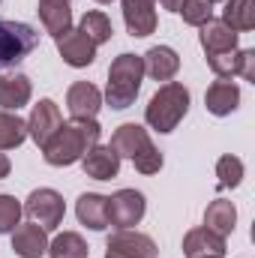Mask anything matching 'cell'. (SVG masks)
<instances>
[{"instance_id": "obj_1", "label": "cell", "mask_w": 255, "mask_h": 258, "mask_svg": "<svg viewBox=\"0 0 255 258\" xmlns=\"http://www.w3.org/2000/svg\"><path fill=\"white\" fill-rule=\"evenodd\" d=\"M99 135H102V126L96 120H69V123H60L57 132L42 144V156L48 165H72L78 162L93 144H99Z\"/></svg>"}, {"instance_id": "obj_2", "label": "cell", "mask_w": 255, "mask_h": 258, "mask_svg": "<svg viewBox=\"0 0 255 258\" xmlns=\"http://www.w3.org/2000/svg\"><path fill=\"white\" fill-rule=\"evenodd\" d=\"M186 111H189V90L180 81H165L147 102L144 120L156 132H174L177 123L186 117Z\"/></svg>"}, {"instance_id": "obj_3", "label": "cell", "mask_w": 255, "mask_h": 258, "mask_svg": "<svg viewBox=\"0 0 255 258\" xmlns=\"http://www.w3.org/2000/svg\"><path fill=\"white\" fill-rule=\"evenodd\" d=\"M141 78H144V60L138 54H120L111 60L108 69V84H105V102L117 111L129 108L141 90Z\"/></svg>"}, {"instance_id": "obj_4", "label": "cell", "mask_w": 255, "mask_h": 258, "mask_svg": "<svg viewBox=\"0 0 255 258\" xmlns=\"http://www.w3.org/2000/svg\"><path fill=\"white\" fill-rule=\"evenodd\" d=\"M36 45H39V33L30 24L0 18V69L21 63Z\"/></svg>"}, {"instance_id": "obj_5", "label": "cell", "mask_w": 255, "mask_h": 258, "mask_svg": "<svg viewBox=\"0 0 255 258\" xmlns=\"http://www.w3.org/2000/svg\"><path fill=\"white\" fill-rule=\"evenodd\" d=\"M24 213H27L30 222H36L39 228L54 231V228L63 222V213H66L63 195L54 192V189H33V192L27 195Z\"/></svg>"}, {"instance_id": "obj_6", "label": "cell", "mask_w": 255, "mask_h": 258, "mask_svg": "<svg viewBox=\"0 0 255 258\" xmlns=\"http://www.w3.org/2000/svg\"><path fill=\"white\" fill-rule=\"evenodd\" d=\"M159 246L153 243L150 234L141 231H129V228H117L108 243H105V258H156Z\"/></svg>"}, {"instance_id": "obj_7", "label": "cell", "mask_w": 255, "mask_h": 258, "mask_svg": "<svg viewBox=\"0 0 255 258\" xmlns=\"http://www.w3.org/2000/svg\"><path fill=\"white\" fill-rule=\"evenodd\" d=\"M144 210H147L144 195L135 192V189H120V192H114L108 198V225L132 228L144 219Z\"/></svg>"}, {"instance_id": "obj_8", "label": "cell", "mask_w": 255, "mask_h": 258, "mask_svg": "<svg viewBox=\"0 0 255 258\" xmlns=\"http://www.w3.org/2000/svg\"><path fill=\"white\" fill-rule=\"evenodd\" d=\"M66 108L75 120H93L102 108V93L90 81H75L66 90Z\"/></svg>"}, {"instance_id": "obj_9", "label": "cell", "mask_w": 255, "mask_h": 258, "mask_svg": "<svg viewBox=\"0 0 255 258\" xmlns=\"http://www.w3.org/2000/svg\"><path fill=\"white\" fill-rule=\"evenodd\" d=\"M63 123V117H60V108L51 102V99H42V102H36L33 105V111H30V120H27V135L42 147L54 132L57 126Z\"/></svg>"}, {"instance_id": "obj_10", "label": "cell", "mask_w": 255, "mask_h": 258, "mask_svg": "<svg viewBox=\"0 0 255 258\" xmlns=\"http://www.w3.org/2000/svg\"><path fill=\"white\" fill-rule=\"evenodd\" d=\"M96 48H99V45H93L81 30H66L63 36H57V51H60V57H63L69 66H75V69L93 63V60H96Z\"/></svg>"}, {"instance_id": "obj_11", "label": "cell", "mask_w": 255, "mask_h": 258, "mask_svg": "<svg viewBox=\"0 0 255 258\" xmlns=\"http://www.w3.org/2000/svg\"><path fill=\"white\" fill-rule=\"evenodd\" d=\"M81 165H84V174L87 177H93V180H111L120 171V156L108 144H93L81 156Z\"/></svg>"}, {"instance_id": "obj_12", "label": "cell", "mask_w": 255, "mask_h": 258, "mask_svg": "<svg viewBox=\"0 0 255 258\" xmlns=\"http://www.w3.org/2000/svg\"><path fill=\"white\" fill-rule=\"evenodd\" d=\"M12 252L18 258H42L48 252V231L39 228L36 222L15 225V231H12Z\"/></svg>"}, {"instance_id": "obj_13", "label": "cell", "mask_w": 255, "mask_h": 258, "mask_svg": "<svg viewBox=\"0 0 255 258\" xmlns=\"http://www.w3.org/2000/svg\"><path fill=\"white\" fill-rule=\"evenodd\" d=\"M204 105H207L210 114L225 117V114L237 111V105H240V87H237L234 81H228V78H219V81H213V84L207 87Z\"/></svg>"}, {"instance_id": "obj_14", "label": "cell", "mask_w": 255, "mask_h": 258, "mask_svg": "<svg viewBox=\"0 0 255 258\" xmlns=\"http://www.w3.org/2000/svg\"><path fill=\"white\" fill-rule=\"evenodd\" d=\"M156 0H123V21L129 36H150L156 30Z\"/></svg>"}, {"instance_id": "obj_15", "label": "cell", "mask_w": 255, "mask_h": 258, "mask_svg": "<svg viewBox=\"0 0 255 258\" xmlns=\"http://www.w3.org/2000/svg\"><path fill=\"white\" fill-rule=\"evenodd\" d=\"M30 93H33V84L27 75H21V72L0 75V108L3 111H18L21 105L30 102Z\"/></svg>"}, {"instance_id": "obj_16", "label": "cell", "mask_w": 255, "mask_h": 258, "mask_svg": "<svg viewBox=\"0 0 255 258\" xmlns=\"http://www.w3.org/2000/svg\"><path fill=\"white\" fill-rule=\"evenodd\" d=\"M141 60H144V72H147L153 81H171V78L177 75V69H180L177 51L168 48V45H153Z\"/></svg>"}, {"instance_id": "obj_17", "label": "cell", "mask_w": 255, "mask_h": 258, "mask_svg": "<svg viewBox=\"0 0 255 258\" xmlns=\"http://www.w3.org/2000/svg\"><path fill=\"white\" fill-rule=\"evenodd\" d=\"M201 48H204V54L210 57V54H225V51H237V33L228 27V24H222V21H207V24H201Z\"/></svg>"}, {"instance_id": "obj_18", "label": "cell", "mask_w": 255, "mask_h": 258, "mask_svg": "<svg viewBox=\"0 0 255 258\" xmlns=\"http://www.w3.org/2000/svg\"><path fill=\"white\" fill-rule=\"evenodd\" d=\"M150 144V135H147V129L144 126H138V123H123V126H117V132L111 135V150L123 159H135L144 147Z\"/></svg>"}, {"instance_id": "obj_19", "label": "cell", "mask_w": 255, "mask_h": 258, "mask_svg": "<svg viewBox=\"0 0 255 258\" xmlns=\"http://www.w3.org/2000/svg\"><path fill=\"white\" fill-rule=\"evenodd\" d=\"M75 213H78V222L93 228V231H102L108 228V198L99 192H84L75 204Z\"/></svg>"}, {"instance_id": "obj_20", "label": "cell", "mask_w": 255, "mask_h": 258, "mask_svg": "<svg viewBox=\"0 0 255 258\" xmlns=\"http://www.w3.org/2000/svg\"><path fill=\"white\" fill-rule=\"evenodd\" d=\"M183 255L186 258H198V255H225V237L213 234L210 228H192L183 237Z\"/></svg>"}, {"instance_id": "obj_21", "label": "cell", "mask_w": 255, "mask_h": 258, "mask_svg": "<svg viewBox=\"0 0 255 258\" xmlns=\"http://www.w3.org/2000/svg\"><path fill=\"white\" fill-rule=\"evenodd\" d=\"M234 222H237V210H234L231 201H225V198L210 201V207L204 213V228H210L219 237H228L234 231Z\"/></svg>"}, {"instance_id": "obj_22", "label": "cell", "mask_w": 255, "mask_h": 258, "mask_svg": "<svg viewBox=\"0 0 255 258\" xmlns=\"http://www.w3.org/2000/svg\"><path fill=\"white\" fill-rule=\"evenodd\" d=\"M39 21H42V27L57 39V36H63L66 30H72V9H69V3H39Z\"/></svg>"}, {"instance_id": "obj_23", "label": "cell", "mask_w": 255, "mask_h": 258, "mask_svg": "<svg viewBox=\"0 0 255 258\" xmlns=\"http://www.w3.org/2000/svg\"><path fill=\"white\" fill-rule=\"evenodd\" d=\"M222 24H228L234 33L252 30V27H255V6H252V0H225Z\"/></svg>"}, {"instance_id": "obj_24", "label": "cell", "mask_w": 255, "mask_h": 258, "mask_svg": "<svg viewBox=\"0 0 255 258\" xmlns=\"http://www.w3.org/2000/svg\"><path fill=\"white\" fill-rule=\"evenodd\" d=\"M48 255L51 258H87L90 249L84 243V237L78 231H63L48 243Z\"/></svg>"}, {"instance_id": "obj_25", "label": "cell", "mask_w": 255, "mask_h": 258, "mask_svg": "<svg viewBox=\"0 0 255 258\" xmlns=\"http://www.w3.org/2000/svg\"><path fill=\"white\" fill-rule=\"evenodd\" d=\"M78 30L93 42V45H102V42H108L111 39V21H108V15L105 12H99V9H93V12H84L81 15V24H78Z\"/></svg>"}, {"instance_id": "obj_26", "label": "cell", "mask_w": 255, "mask_h": 258, "mask_svg": "<svg viewBox=\"0 0 255 258\" xmlns=\"http://www.w3.org/2000/svg\"><path fill=\"white\" fill-rule=\"evenodd\" d=\"M24 138H27V123L18 114H9V111L0 108V150L21 147Z\"/></svg>"}, {"instance_id": "obj_27", "label": "cell", "mask_w": 255, "mask_h": 258, "mask_svg": "<svg viewBox=\"0 0 255 258\" xmlns=\"http://www.w3.org/2000/svg\"><path fill=\"white\" fill-rule=\"evenodd\" d=\"M183 15V21L192 24V27H201L213 18V3L210 0H183V6L177 9Z\"/></svg>"}, {"instance_id": "obj_28", "label": "cell", "mask_w": 255, "mask_h": 258, "mask_svg": "<svg viewBox=\"0 0 255 258\" xmlns=\"http://www.w3.org/2000/svg\"><path fill=\"white\" fill-rule=\"evenodd\" d=\"M216 177H219V183L222 186H240V180H243V162L237 159V156H222L219 162H216Z\"/></svg>"}, {"instance_id": "obj_29", "label": "cell", "mask_w": 255, "mask_h": 258, "mask_svg": "<svg viewBox=\"0 0 255 258\" xmlns=\"http://www.w3.org/2000/svg\"><path fill=\"white\" fill-rule=\"evenodd\" d=\"M207 66L219 75V78H231L240 69V51H225V54H210Z\"/></svg>"}, {"instance_id": "obj_30", "label": "cell", "mask_w": 255, "mask_h": 258, "mask_svg": "<svg viewBox=\"0 0 255 258\" xmlns=\"http://www.w3.org/2000/svg\"><path fill=\"white\" fill-rule=\"evenodd\" d=\"M18 219H21V204L12 195H0V234L15 231Z\"/></svg>"}, {"instance_id": "obj_31", "label": "cell", "mask_w": 255, "mask_h": 258, "mask_svg": "<svg viewBox=\"0 0 255 258\" xmlns=\"http://www.w3.org/2000/svg\"><path fill=\"white\" fill-rule=\"evenodd\" d=\"M132 162H135V168H138L141 174H156V171L162 168V153H159V150L153 147V141H150Z\"/></svg>"}, {"instance_id": "obj_32", "label": "cell", "mask_w": 255, "mask_h": 258, "mask_svg": "<svg viewBox=\"0 0 255 258\" xmlns=\"http://www.w3.org/2000/svg\"><path fill=\"white\" fill-rule=\"evenodd\" d=\"M237 75L246 78V81H255V51L252 48L240 51V69H237Z\"/></svg>"}, {"instance_id": "obj_33", "label": "cell", "mask_w": 255, "mask_h": 258, "mask_svg": "<svg viewBox=\"0 0 255 258\" xmlns=\"http://www.w3.org/2000/svg\"><path fill=\"white\" fill-rule=\"evenodd\" d=\"M9 168H12L9 156H6V153H0V180H3V177H9Z\"/></svg>"}, {"instance_id": "obj_34", "label": "cell", "mask_w": 255, "mask_h": 258, "mask_svg": "<svg viewBox=\"0 0 255 258\" xmlns=\"http://www.w3.org/2000/svg\"><path fill=\"white\" fill-rule=\"evenodd\" d=\"M162 3V9H168V12H177L180 6H183V0H159Z\"/></svg>"}, {"instance_id": "obj_35", "label": "cell", "mask_w": 255, "mask_h": 258, "mask_svg": "<svg viewBox=\"0 0 255 258\" xmlns=\"http://www.w3.org/2000/svg\"><path fill=\"white\" fill-rule=\"evenodd\" d=\"M39 3H69V0H39Z\"/></svg>"}, {"instance_id": "obj_36", "label": "cell", "mask_w": 255, "mask_h": 258, "mask_svg": "<svg viewBox=\"0 0 255 258\" xmlns=\"http://www.w3.org/2000/svg\"><path fill=\"white\" fill-rule=\"evenodd\" d=\"M198 258H219V255H198Z\"/></svg>"}, {"instance_id": "obj_37", "label": "cell", "mask_w": 255, "mask_h": 258, "mask_svg": "<svg viewBox=\"0 0 255 258\" xmlns=\"http://www.w3.org/2000/svg\"><path fill=\"white\" fill-rule=\"evenodd\" d=\"M96 3H111V0H96Z\"/></svg>"}, {"instance_id": "obj_38", "label": "cell", "mask_w": 255, "mask_h": 258, "mask_svg": "<svg viewBox=\"0 0 255 258\" xmlns=\"http://www.w3.org/2000/svg\"><path fill=\"white\" fill-rule=\"evenodd\" d=\"M210 3H216V0H210Z\"/></svg>"}]
</instances>
